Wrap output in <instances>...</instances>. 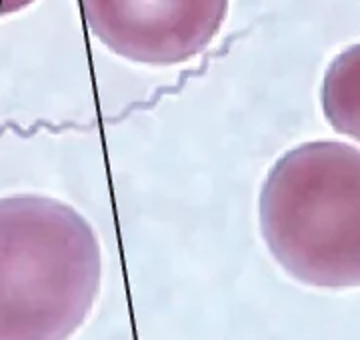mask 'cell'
I'll return each instance as SVG.
<instances>
[{
    "label": "cell",
    "mask_w": 360,
    "mask_h": 340,
    "mask_svg": "<svg viewBox=\"0 0 360 340\" xmlns=\"http://www.w3.org/2000/svg\"><path fill=\"white\" fill-rule=\"evenodd\" d=\"M262 240L295 280L360 287V148L316 140L290 148L258 198Z\"/></svg>",
    "instance_id": "cell-2"
},
{
    "label": "cell",
    "mask_w": 360,
    "mask_h": 340,
    "mask_svg": "<svg viewBox=\"0 0 360 340\" xmlns=\"http://www.w3.org/2000/svg\"><path fill=\"white\" fill-rule=\"evenodd\" d=\"M34 2L37 0H0V16L20 13V11H25Z\"/></svg>",
    "instance_id": "cell-5"
},
{
    "label": "cell",
    "mask_w": 360,
    "mask_h": 340,
    "mask_svg": "<svg viewBox=\"0 0 360 340\" xmlns=\"http://www.w3.org/2000/svg\"><path fill=\"white\" fill-rule=\"evenodd\" d=\"M322 112L336 132L360 143V44L333 58L324 72Z\"/></svg>",
    "instance_id": "cell-4"
},
{
    "label": "cell",
    "mask_w": 360,
    "mask_h": 340,
    "mask_svg": "<svg viewBox=\"0 0 360 340\" xmlns=\"http://www.w3.org/2000/svg\"><path fill=\"white\" fill-rule=\"evenodd\" d=\"M103 282V250L70 204L42 195L0 198V340H68Z\"/></svg>",
    "instance_id": "cell-1"
},
{
    "label": "cell",
    "mask_w": 360,
    "mask_h": 340,
    "mask_svg": "<svg viewBox=\"0 0 360 340\" xmlns=\"http://www.w3.org/2000/svg\"><path fill=\"white\" fill-rule=\"evenodd\" d=\"M89 30L116 56L174 66L202 54L226 22L231 0H78Z\"/></svg>",
    "instance_id": "cell-3"
}]
</instances>
